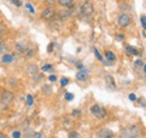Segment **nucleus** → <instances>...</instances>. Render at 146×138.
I'll use <instances>...</instances> for the list:
<instances>
[{
  "label": "nucleus",
  "instance_id": "1",
  "mask_svg": "<svg viewBox=\"0 0 146 138\" xmlns=\"http://www.w3.org/2000/svg\"><path fill=\"white\" fill-rule=\"evenodd\" d=\"M142 134V130L138 126H128L124 128L120 133V138H138Z\"/></svg>",
  "mask_w": 146,
  "mask_h": 138
},
{
  "label": "nucleus",
  "instance_id": "2",
  "mask_svg": "<svg viewBox=\"0 0 146 138\" xmlns=\"http://www.w3.org/2000/svg\"><path fill=\"white\" fill-rule=\"evenodd\" d=\"M90 112H91L92 116H94L96 118H99V119L105 118L106 115H107L106 109L102 108V107L99 105V104H93L91 108H90Z\"/></svg>",
  "mask_w": 146,
  "mask_h": 138
},
{
  "label": "nucleus",
  "instance_id": "3",
  "mask_svg": "<svg viewBox=\"0 0 146 138\" xmlns=\"http://www.w3.org/2000/svg\"><path fill=\"white\" fill-rule=\"evenodd\" d=\"M80 10H81V14L83 16H90V15H92V13H93V6H92L91 1L87 0L86 2H83V5L81 6Z\"/></svg>",
  "mask_w": 146,
  "mask_h": 138
},
{
  "label": "nucleus",
  "instance_id": "4",
  "mask_svg": "<svg viewBox=\"0 0 146 138\" xmlns=\"http://www.w3.org/2000/svg\"><path fill=\"white\" fill-rule=\"evenodd\" d=\"M14 98H15V96L10 91H2L0 94V100L3 104H10L14 100Z\"/></svg>",
  "mask_w": 146,
  "mask_h": 138
},
{
  "label": "nucleus",
  "instance_id": "5",
  "mask_svg": "<svg viewBox=\"0 0 146 138\" xmlns=\"http://www.w3.org/2000/svg\"><path fill=\"white\" fill-rule=\"evenodd\" d=\"M130 23H131V18L129 17V15L127 14H123L118 18V24L120 27H127Z\"/></svg>",
  "mask_w": 146,
  "mask_h": 138
},
{
  "label": "nucleus",
  "instance_id": "6",
  "mask_svg": "<svg viewBox=\"0 0 146 138\" xmlns=\"http://www.w3.org/2000/svg\"><path fill=\"white\" fill-rule=\"evenodd\" d=\"M55 16V10L52 7H47L44 9V11L42 13V18L44 19H52Z\"/></svg>",
  "mask_w": 146,
  "mask_h": 138
},
{
  "label": "nucleus",
  "instance_id": "7",
  "mask_svg": "<svg viewBox=\"0 0 146 138\" xmlns=\"http://www.w3.org/2000/svg\"><path fill=\"white\" fill-rule=\"evenodd\" d=\"M89 78V71L86 69H81L76 73V79L79 81H86Z\"/></svg>",
  "mask_w": 146,
  "mask_h": 138
},
{
  "label": "nucleus",
  "instance_id": "8",
  "mask_svg": "<svg viewBox=\"0 0 146 138\" xmlns=\"http://www.w3.org/2000/svg\"><path fill=\"white\" fill-rule=\"evenodd\" d=\"M113 137V133L110 129H101L100 131H98V138H112Z\"/></svg>",
  "mask_w": 146,
  "mask_h": 138
},
{
  "label": "nucleus",
  "instance_id": "9",
  "mask_svg": "<svg viewBox=\"0 0 146 138\" xmlns=\"http://www.w3.org/2000/svg\"><path fill=\"white\" fill-rule=\"evenodd\" d=\"M105 82H106V86H108V89L110 90H113L116 89V83H115V80L111 75H106L105 76Z\"/></svg>",
  "mask_w": 146,
  "mask_h": 138
},
{
  "label": "nucleus",
  "instance_id": "10",
  "mask_svg": "<svg viewBox=\"0 0 146 138\" xmlns=\"http://www.w3.org/2000/svg\"><path fill=\"white\" fill-rule=\"evenodd\" d=\"M50 27L54 28V29H60L62 27V19L58 17V18H52V21L50 24Z\"/></svg>",
  "mask_w": 146,
  "mask_h": 138
},
{
  "label": "nucleus",
  "instance_id": "11",
  "mask_svg": "<svg viewBox=\"0 0 146 138\" xmlns=\"http://www.w3.org/2000/svg\"><path fill=\"white\" fill-rule=\"evenodd\" d=\"M27 73L29 74V75H36L37 72H38V66H37L36 64H33V63H31L28 66H27Z\"/></svg>",
  "mask_w": 146,
  "mask_h": 138
},
{
  "label": "nucleus",
  "instance_id": "12",
  "mask_svg": "<svg viewBox=\"0 0 146 138\" xmlns=\"http://www.w3.org/2000/svg\"><path fill=\"white\" fill-rule=\"evenodd\" d=\"M15 47H16V50H17L19 53H25L27 51V45H26V43H24V42H18V43H16Z\"/></svg>",
  "mask_w": 146,
  "mask_h": 138
},
{
  "label": "nucleus",
  "instance_id": "13",
  "mask_svg": "<svg viewBox=\"0 0 146 138\" xmlns=\"http://www.w3.org/2000/svg\"><path fill=\"white\" fill-rule=\"evenodd\" d=\"M1 60H2V63H5V64H10V63H13V61L15 60V56L11 55V54H5Z\"/></svg>",
  "mask_w": 146,
  "mask_h": 138
},
{
  "label": "nucleus",
  "instance_id": "14",
  "mask_svg": "<svg viewBox=\"0 0 146 138\" xmlns=\"http://www.w3.org/2000/svg\"><path fill=\"white\" fill-rule=\"evenodd\" d=\"M57 2H58V5L60 6H62V7H71L73 6V3H74V0H57Z\"/></svg>",
  "mask_w": 146,
  "mask_h": 138
},
{
  "label": "nucleus",
  "instance_id": "15",
  "mask_svg": "<svg viewBox=\"0 0 146 138\" xmlns=\"http://www.w3.org/2000/svg\"><path fill=\"white\" fill-rule=\"evenodd\" d=\"M126 53L128 55H139L138 50H136L135 47H131V46H127L126 47Z\"/></svg>",
  "mask_w": 146,
  "mask_h": 138
},
{
  "label": "nucleus",
  "instance_id": "16",
  "mask_svg": "<svg viewBox=\"0 0 146 138\" xmlns=\"http://www.w3.org/2000/svg\"><path fill=\"white\" fill-rule=\"evenodd\" d=\"M106 54V57L109 60V62H111V61H115L116 60V56H115V54L112 52H110V51H107V52L105 53Z\"/></svg>",
  "mask_w": 146,
  "mask_h": 138
},
{
  "label": "nucleus",
  "instance_id": "17",
  "mask_svg": "<svg viewBox=\"0 0 146 138\" xmlns=\"http://www.w3.org/2000/svg\"><path fill=\"white\" fill-rule=\"evenodd\" d=\"M43 92H44V94L50 96V94H52V88L50 86H43Z\"/></svg>",
  "mask_w": 146,
  "mask_h": 138
},
{
  "label": "nucleus",
  "instance_id": "18",
  "mask_svg": "<svg viewBox=\"0 0 146 138\" xmlns=\"http://www.w3.org/2000/svg\"><path fill=\"white\" fill-rule=\"evenodd\" d=\"M8 51V46L6 43L3 42H0V53H6Z\"/></svg>",
  "mask_w": 146,
  "mask_h": 138
},
{
  "label": "nucleus",
  "instance_id": "19",
  "mask_svg": "<svg viewBox=\"0 0 146 138\" xmlns=\"http://www.w3.org/2000/svg\"><path fill=\"white\" fill-rule=\"evenodd\" d=\"M69 138H79V133L78 131H71L69 134Z\"/></svg>",
  "mask_w": 146,
  "mask_h": 138
},
{
  "label": "nucleus",
  "instance_id": "20",
  "mask_svg": "<svg viewBox=\"0 0 146 138\" xmlns=\"http://www.w3.org/2000/svg\"><path fill=\"white\" fill-rule=\"evenodd\" d=\"M33 102H34L33 97H32L31 94H28V96H27V104H28V105H32V104H33Z\"/></svg>",
  "mask_w": 146,
  "mask_h": 138
},
{
  "label": "nucleus",
  "instance_id": "21",
  "mask_svg": "<svg viewBox=\"0 0 146 138\" xmlns=\"http://www.w3.org/2000/svg\"><path fill=\"white\" fill-rule=\"evenodd\" d=\"M73 98H74V96H73L72 93H65V99H66L68 101L73 100Z\"/></svg>",
  "mask_w": 146,
  "mask_h": 138
},
{
  "label": "nucleus",
  "instance_id": "22",
  "mask_svg": "<svg viewBox=\"0 0 146 138\" xmlns=\"http://www.w3.org/2000/svg\"><path fill=\"white\" fill-rule=\"evenodd\" d=\"M68 83H69V80H68L66 78H62V79H61V84L63 86H65Z\"/></svg>",
  "mask_w": 146,
  "mask_h": 138
},
{
  "label": "nucleus",
  "instance_id": "23",
  "mask_svg": "<svg viewBox=\"0 0 146 138\" xmlns=\"http://www.w3.org/2000/svg\"><path fill=\"white\" fill-rule=\"evenodd\" d=\"M141 23H142V27L145 29L146 27V20H145V16H142L141 17Z\"/></svg>",
  "mask_w": 146,
  "mask_h": 138
},
{
  "label": "nucleus",
  "instance_id": "24",
  "mask_svg": "<svg viewBox=\"0 0 146 138\" xmlns=\"http://www.w3.org/2000/svg\"><path fill=\"white\" fill-rule=\"evenodd\" d=\"M135 65H136L137 68H142V66L144 65V63H143V61L138 60V61H136V62H135Z\"/></svg>",
  "mask_w": 146,
  "mask_h": 138
},
{
  "label": "nucleus",
  "instance_id": "25",
  "mask_svg": "<svg viewBox=\"0 0 146 138\" xmlns=\"http://www.w3.org/2000/svg\"><path fill=\"white\" fill-rule=\"evenodd\" d=\"M33 56H34V51H33V50H29V51L27 52L26 57H27V58H31V57H33Z\"/></svg>",
  "mask_w": 146,
  "mask_h": 138
},
{
  "label": "nucleus",
  "instance_id": "26",
  "mask_svg": "<svg viewBox=\"0 0 146 138\" xmlns=\"http://www.w3.org/2000/svg\"><path fill=\"white\" fill-rule=\"evenodd\" d=\"M11 2H13L14 5H16L17 7H20V6L23 5V2H21L20 0H11Z\"/></svg>",
  "mask_w": 146,
  "mask_h": 138
},
{
  "label": "nucleus",
  "instance_id": "27",
  "mask_svg": "<svg viewBox=\"0 0 146 138\" xmlns=\"http://www.w3.org/2000/svg\"><path fill=\"white\" fill-rule=\"evenodd\" d=\"M80 115H81V111H80V110H74V111L72 112L73 117H79Z\"/></svg>",
  "mask_w": 146,
  "mask_h": 138
},
{
  "label": "nucleus",
  "instance_id": "28",
  "mask_svg": "<svg viewBox=\"0 0 146 138\" xmlns=\"http://www.w3.org/2000/svg\"><path fill=\"white\" fill-rule=\"evenodd\" d=\"M20 137H21V135H20L19 131H14L13 133V138H20Z\"/></svg>",
  "mask_w": 146,
  "mask_h": 138
},
{
  "label": "nucleus",
  "instance_id": "29",
  "mask_svg": "<svg viewBox=\"0 0 146 138\" xmlns=\"http://www.w3.org/2000/svg\"><path fill=\"white\" fill-rule=\"evenodd\" d=\"M9 84H10V86H16V84H17V80H16V79H15V80H14V79H13V78H11V79H10V80H9Z\"/></svg>",
  "mask_w": 146,
  "mask_h": 138
},
{
  "label": "nucleus",
  "instance_id": "30",
  "mask_svg": "<svg viewBox=\"0 0 146 138\" xmlns=\"http://www.w3.org/2000/svg\"><path fill=\"white\" fill-rule=\"evenodd\" d=\"M26 7L29 9V11H31V13H33V14L35 13V10H34V8H33V6H32L31 3H27V5H26Z\"/></svg>",
  "mask_w": 146,
  "mask_h": 138
},
{
  "label": "nucleus",
  "instance_id": "31",
  "mask_svg": "<svg viewBox=\"0 0 146 138\" xmlns=\"http://www.w3.org/2000/svg\"><path fill=\"white\" fill-rule=\"evenodd\" d=\"M94 54H96V56H97V58H98V60L102 61V57H101V55L99 54V52H98V50H96V48H94Z\"/></svg>",
  "mask_w": 146,
  "mask_h": 138
},
{
  "label": "nucleus",
  "instance_id": "32",
  "mask_svg": "<svg viewBox=\"0 0 146 138\" xmlns=\"http://www.w3.org/2000/svg\"><path fill=\"white\" fill-rule=\"evenodd\" d=\"M43 71H44V72H46V71H48V70H50V71H51V70H52V66H51V65H50V64H47V65H45V66H43Z\"/></svg>",
  "mask_w": 146,
  "mask_h": 138
},
{
  "label": "nucleus",
  "instance_id": "33",
  "mask_svg": "<svg viewBox=\"0 0 146 138\" xmlns=\"http://www.w3.org/2000/svg\"><path fill=\"white\" fill-rule=\"evenodd\" d=\"M129 100H131V101H135V100H136V96H135L134 93L129 94Z\"/></svg>",
  "mask_w": 146,
  "mask_h": 138
},
{
  "label": "nucleus",
  "instance_id": "34",
  "mask_svg": "<svg viewBox=\"0 0 146 138\" xmlns=\"http://www.w3.org/2000/svg\"><path fill=\"white\" fill-rule=\"evenodd\" d=\"M120 8H121V9H120L121 11H126V10H128V8H129V6H127V5H125L124 7H123V6H120Z\"/></svg>",
  "mask_w": 146,
  "mask_h": 138
},
{
  "label": "nucleus",
  "instance_id": "35",
  "mask_svg": "<svg viewBox=\"0 0 146 138\" xmlns=\"http://www.w3.org/2000/svg\"><path fill=\"white\" fill-rule=\"evenodd\" d=\"M48 80H50L51 82H54V81H56V76H55V75H50Z\"/></svg>",
  "mask_w": 146,
  "mask_h": 138
},
{
  "label": "nucleus",
  "instance_id": "36",
  "mask_svg": "<svg viewBox=\"0 0 146 138\" xmlns=\"http://www.w3.org/2000/svg\"><path fill=\"white\" fill-rule=\"evenodd\" d=\"M53 45H54L53 43H51V44L48 45V47H47V52H51V51L53 50Z\"/></svg>",
  "mask_w": 146,
  "mask_h": 138
},
{
  "label": "nucleus",
  "instance_id": "37",
  "mask_svg": "<svg viewBox=\"0 0 146 138\" xmlns=\"http://www.w3.org/2000/svg\"><path fill=\"white\" fill-rule=\"evenodd\" d=\"M117 39H118V40H124V39H125V37H124V35H118Z\"/></svg>",
  "mask_w": 146,
  "mask_h": 138
},
{
  "label": "nucleus",
  "instance_id": "38",
  "mask_svg": "<svg viewBox=\"0 0 146 138\" xmlns=\"http://www.w3.org/2000/svg\"><path fill=\"white\" fill-rule=\"evenodd\" d=\"M34 138H42V134H40V133H36Z\"/></svg>",
  "mask_w": 146,
  "mask_h": 138
},
{
  "label": "nucleus",
  "instance_id": "39",
  "mask_svg": "<svg viewBox=\"0 0 146 138\" xmlns=\"http://www.w3.org/2000/svg\"><path fill=\"white\" fill-rule=\"evenodd\" d=\"M46 1V3H48V5H51V3H54L55 0H45Z\"/></svg>",
  "mask_w": 146,
  "mask_h": 138
},
{
  "label": "nucleus",
  "instance_id": "40",
  "mask_svg": "<svg viewBox=\"0 0 146 138\" xmlns=\"http://www.w3.org/2000/svg\"><path fill=\"white\" fill-rule=\"evenodd\" d=\"M76 66H78L79 69H83V65H82V64H76Z\"/></svg>",
  "mask_w": 146,
  "mask_h": 138
},
{
  "label": "nucleus",
  "instance_id": "41",
  "mask_svg": "<svg viewBox=\"0 0 146 138\" xmlns=\"http://www.w3.org/2000/svg\"><path fill=\"white\" fill-rule=\"evenodd\" d=\"M143 36H144V37H146V33H145V29H144V31H143Z\"/></svg>",
  "mask_w": 146,
  "mask_h": 138
},
{
  "label": "nucleus",
  "instance_id": "42",
  "mask_svg": "<svg viewBox=\"0 0 146 138\" xmlns=\"http://www.w3.org/2000/svg\"><path fill=\"white\" fill-rule=\"evenodd\" d=\"M1 37H2V32L0 31V38H1Z\"/></svg>",
  "mask_w": 146,
  "mask_h": 138
},
{
  "label": "nucleus",
  "instance_id": "43",
  "mask_svg": "<svg viewBox=\"0 0 146 138\" xmlns=\"http://www.w3.org/2000/svg\"><path fill=\"white\" fill-rule=\"evenodd\" d=\"M1 135H2V134H0V138H5L3 136H1Z\"/></svg>",
  "mask_w": 146,
  "mask_h": 138
}]
</instances>
